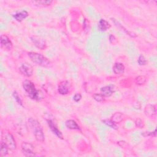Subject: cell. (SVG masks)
<instances>
[{
	"instance_id": "cell-22",
	"label": "cell",
	"mask_w": 157,
	"mask_h": 157,
	"mask_svg": "<svg viewBox=\"0 0 157 157\" xmlns=\"http://www.w3.org/2000/svg\"><path fill=\"white\" fill-rule=\"evenodd\" d=\"M146 78L144 75H139L136 77L135 82L137 85H142L146 82Z\"/></svg>"
},
{
	"instance_id": "cell-6",
	"label": "cell",
	"mask_w": 157,
	"mask_h": 157,
	"mask_svg": "<svg viewBox=\"0 0 157 157\" xmlns=\"http://www.w3.org/2000/svg\"><path fill=\"white\" fill-rule=\"evenodd\" d=\"M21 148L23 155L26 156H36L34 152V146L27 142H22L21 145Z\"/></svg>"
},
{
	"instance_id": "cell-14",
	"label": "cell",
	"mask_w": 157,
	"mask_h": 157,
	"mask_svg": "<svg viewBox=\"0 0 157 157\" xmlns=\"http://www.w3.org/2000/svg\"><path fill=\"white\" fill-rule=\"evenodd\" d=\"M100 92L104 96H110L114 93L113 86L112 85H108L103 86L101 88Z\"/></svg>"
},
{
	"instance_id": "cell-3",
	"label": "cell",
	"mask_w": 157,
	"mask_h": 157,
	"mask_svg": "<svg viewBox=\"0 0 157 157\" xmlns=\"http://www.w3.org/2000/svg\"><path fill=\"white\" fill-rule=\"evenodd\" d=\"M28 55L34 63L43 66V67H48L51 64L50 61L44 56L43 55L36 52H28Z\"/></svg>"
},
{
	"instance_id": "cell-4",
	"label": "cell",
	"mask_w": 157,
	"mask_h": 157,
	"mask_svg": "<svg viewBox=\"0 0 157 157\" xmlns=\"http://www.w3.org/2000/svg\"><path fill=\"white\" fill-rule=\"evenodd\" d=\"M1 141L5 143L10 150H15L17 148V144L13 135L7 131L2 132Z\"/></svg>"
},
{
	"instance_id": "cell-27",
	"label": "cell",
	"mask_w": 157,
	"mask_h": 157,
	"mask_svg": "<svg viewBox=\"0 0 157 157\" xmlns=\"http://www.w3.org/2000/svg\"><path fill=\"white\" fill-rule=\"evenodd\" d=\"M89 29H90V23L86 19H85L83 22V29L85 31L88 32L89 31Z\"/></svg>"
},
{
	"instance_id": "cell-15",
	"label": "cell",
	"mask_w": 157,
	"mask_h": 157,
	"mask_svg": "<svg viewBox=\"0 0 157 157\" xmlns=\"http://www.w3.org/2000/svg\"><path fill=\"white\" fill-rule=\"evenodd\" d=\"M67 129L71 130H77L80 131L81 129L77 123L74 120H67L65 123Z\"/></svg>"
},
{
	"instance_id": "cell-8",
	"label": "cell",
	"mask_w": 157,
	"mask_h": 157,
	"mask_svg": "<svg viewBox=\"0 0 157 157\" xmlns=\"http://www.w3.org/2000/svg\"><path fill=\"white\" fill-rule=\"evenodd\" d=\"M19 71L21 74L28 77H31L33 74V66L27 63H22L19 67Z\"/></svg>"
},
{
	"instance_id": "cell-23",
	"label": "cell",
	"mask_w": 157,
	"mask_h": 157,
	"mask_svg": "<svg viewBox=\"0 0 157 157\" xmlns=\"http://www.w3.org/2000/svg\"><path fill=\"white\" fill-rule=\"evenodd\" d=\"M93 98L97 102H102L105 100V96L101 93H94L93 95Z\"/></svg>"
},
{
	"instance_id": "cell-19",
	"label": "cell",
	"mask_w": 157,
	"mask_h": 157,
	"mask_svg": "<svg viewBox=\"0 0 157 157\" xmlns=\"http://www.w3.org/2000/svg\"><path fill=\"white\" fill-rule=\"evenodd\" d=\"M35 6H39V7H46L50 6L53 2V1L51 0H40V1H36L32 2Z\"/></svg>"
},
{
	"instance_id": "cell-5",
	"label": "cell",
	"mask_w": 157,
	"mask_h": 157,
	"mask_svg": "<svg viewBox=\"0 0 157 157\" xmlns=\"http://www.w3.org/2000/svg\"><path fill=\"white\" fill-rule=\"evenodd\" d=\"M71 91V84L67 80L60 82L58 86V92L61 95H65Z\"/></svg>"
},
{
	"instance_id": "cell-26",
	"label": "cell",
	"mask_w": 157,
	"mask_h": 157,
	"mask_svg": "<svg viewBox=\"0 0 157 157\" xmlns=\"http://www.w3.org/2000/svg\"><path fill=\"white\" fill-rule=\"evenodd\" d=\"M135 124H136V126L139 128H142L144 126V124L143 123V121L142 120H140V118H137V119L136 120Z\"/></svg>"
},
{
	"instance_id": "cell-16",
	"label": "cell",
	"mask_w": 157,
	"mask_h": 157,
	"mask_svg": "<svg viewBox=\"0 0 157 157\" xmlns=\"http://www.w3.org/2000/svg\"><path fill=\"white\" fill-rule=\"evenodd\" d=\"M28 16V12L26 10H22V11L17 12L12 15L13 18H15V20H17V21H19V22L25 20Z\"/></svg>"
},
{
	"instance_id": "cell-11",
	"label": "cell",
	"mask_w": 157,
	"mask_h": 157,
	"mask_svg": "<svg viewBox=\"0 0 157 157\" xmlns=\"http://www.w3.org/2000/svg\"><path fill=\"white\" fill-rule=\"evenodd\" d=\"M112 69H113V72L115 74L121 75L124 72L125 67H124V66L123 65V64H122L121 63L117 62L113 64Z\"/></svg>"
},
{
	"instance_id": "cell-30",
	"label": "cell",
	"mask_w": 157,
	"mask_h": 157,
	"mask_svg": "<svg viewBox=\"0 0 157 157\" xmlns=\"http://www.w3.org/2000/svg\"><path fill=\"white\" fill-rule=\"evenodd\" d=\"M133 107L136 109H140L141 108V104L140 103V102L136 101L133 103Z\"/></svg>"
},
{
	"instance_id": "cell-2",
	"label": "cell",
	"mask_w": 157,
	"mask_h": 157,
	"mask_svg": "<svg viewBox=\"0 0 157 157\" xmlns=\"http://www.w3.org/2000/svg\"><path fill=\"white\" fill-rule=\"evenodd\" d=\"M28 123L33 132L34 136H35L36 139L38 142H44L45 136L40 123L37 120L33 118H29L28 119Z\"/></svg>"
},
{
	"instance_id": "cell-18",
	"label": "cell",
	"mask_w": 157,
	"mask_h": 157,
	"mask_svg": "<svg viewBox=\"0 0 157 157\" xmlns=\"http://www.w3.org/2000/svg\"><path fill=\"white\" fill-rule=\"evenodd\" d=\"M111 120L116 124L120 123L123 120V114L121 112H115L112 116Z\"/></svg>"
},
{
	"instance_id": "cell-7",
	"label": "cell",
	"mask_w": 157,
	"mask_h": 157,
	"mask_svg": "<svg viewBox=\"0 0 157 157\" xmlns=\"http://www.w3.org/2000/svg\"><path fill=\"white\" fill-rule=\"evenodd\" d=\"M1 47L7 51H10L12 50L13 45L10 39L5 34H2L0 37Z\"/></svg>"
},
{
	"instance_id": "cell-25",
	"label": "cell",
	"mask_w": 157,
	"mask_h": 157,
	"mask_svg": "<svg viewBox=\"0 0 157 157\" xmlns=\"http://www.w3.org/2000/svg\"><path fill=\"white\" fill-rule=\"evenodd\" d=\"M137 62H138V64L140 66H144V65H145L147 63V61L146 59V58L144 57V56L143 55H140L138 58V59H137Z\"/></svg>"
},
{
	"instance_id": "cell-13",
	"label": "cell",
	"mask_w": 157,
	"mask_h": 157,
	"mask_svg": "<svg viewBox=\"0 0 157 157\" xmlns=\"http://www.w3.org/2000/svg\"><path fill=\"white\" fill-rule=\"evenodd\" d=\"M112 21L113 22V23L115 24V26H117L118 28H119L120 29H121L122 31H123L125 33H126L128 36H129L130 37H137V35L133 33V32H131V31H128L127 29H126L123 26H122V25H121L117 20H116L114 18H111Z\"/></svg>"
},
{
	"instance_id": "cell-21",
	"label": "cell",
	"mask_w": 157,
	"mask_h": 157,
	"mask_svg": "<svg viewBox=\"0 0 157 157\" xmlns=\"http://www.w3.org/2000/svg\"><path fill=\"white\" fill-rule=\"evenodd\" d=\"M102 122L105 124V125L108 126L109 127L112 128V129H118V127L117 126V124L115 123H114L111 119L109 120V119H105V120H102Z\"/></svg>"
},
{
	"instance_id": "cell-20",
	"label": "cell",
	"mask_w": 157,
	"mask_h": 157,
	"mask_svg": "<svg viewBox=\"0 0 157 157\" xmlns=\"http://www.w3.org/2000/svg\"><path fill=\"white\" fill-rule=\"evenodd\" d=\"M9 150L7 145L4 143L2 141L1 142V148H0V156H5L8 153V150Z\"/></svg>"
},
{
	"instance_id": "cell-31",
	"label": "cell",
	"mask_w": 157,
	"mask_h": 157,
	"mask_svg": "<svg viewBox=\"0 0 157 157\" xmlns=\"http://www.w3.org/2000/svg\"><path fill=\"white\" fill-rule=\"evenodd\" d=\"M109 40L111 44H115L117 42V39H116L115 37L112 34L110 35V36H109Z\"/></svg>"
},
{
	"instance_id": "cell-17",
	"label": "cell",
	"mask_w": 157,
	"mask_h": 157,
	"mask_svg": "<svg viewBox=\"0 0 157 157\" xmlns=\"http://www.w3.org/2000/svg\"><path fill=\"white\" fill-rule=\"evenodd\" d=\"M98 28L101 31H105L110 28V25L105 20L101 19L99 21Z\"/></svg>"
},
{
	"instance_id": "cell-9",
	"label": "cell",
	"mask_w": 157,
	"mask_h": 157,
	"mask_svg": "<svg viewBox=\"0 0 157 157\" xmlns=\"http://www.w3.org/2000/svg\"><path fill=\"white\" fill-rule=\"evenodd\" d=\"M30 39L33 44L40 50H44L46 48V42L45 40L37 36H30Z\"/></svg>"
},
{
	"instance_id": "cell-24",
	"label": "cell",
	"mask_w": 157,
	"mask_h": 157,
	"mask_svg": "<svg viewBox=\"0 0 157 157\" xmlns=\"http://www.w3.org/2000/svg\"><path fill=\"white\" fill-rule=\"evenodd\" d=\"M12 96L14 98L15 100L16 101V102L21 106H23V102H22V99L21 98H20V95L18 94V93L16 91H13L12 93Z\"/></svg>"
},
{
	"instance_id": "cell-29",
	"label": "cell",
	"mask_w": 157,
	"mask_h": 157,
	"mask_svg": "<svg viewBox=\"0 0 157 157\" xmlns=\"http://www.w3.org/2000/svg\"><path fill=\"white\" fill-rule=\"evenodd\" d=\"M82 99V95L80 93H76L73 96V100L75 102H78Z\"/></svg>"
},
{
	"instance_id": "cell-10",
	"label": "cell",
	"mask_w": 157,
	"mask_h": 157,
	"mask_svg": "<svg viewBox=\"0 0 157 157\" xmlns=\"http://www.w3.org/2000/svg\"><path fill=\"white\" fill-rule=\"evenodd\" d=\"M46 120H47L48 126L49 128L50 129V130L52 131V132L55 136H56L58 138H59L61 139H63V134L61 132V131L58 129V128L56 127V124L53 122V120H52L50 118H48V119H46Z\"/></svg>"
},
{
	"instance_id": "cell-28",
	"label": "cell",
	"mask_w": 157,
	"mask_h": 157,
	"mask_svg": "<svg viewBox=\"0 0 157 157\" xmlns=\"http://www.w3.org/2000/svg\"><path fill=\"white\" fill-rule=\"evenodd\" d=\"M144 136H150V137H155L156 136V129L154 130L153 132H144V133L142 134Z\"/></svg>"
},
{
	"instance_id": "cell-12",
	"label": "cell",
	"mask_w": 157,
	"mask_h": 157,
	"mask_svg": "<svg viewBox=\"0 0 157 157\" xmlns=\"http://www.w3.org/2000/svg\"><path fill=\"white\" fill-rule=\"evenodd\" d=\"M156 109L154 105L148 104L147 105L144 109V113L146 116L149 117H152L156 115Z\"/></svg>"
},
{
	"instance_id": "cell-1",
	"label": "cell",
	"mask_w": 157,
	"mask_h": 157,
	"mask_svg": "<svg viewBox=\"0 0 157 157\" xmlns=\"http://www.w3.org/2000/svg\"><path fill=\"white\" fill-rule=\"evenodd\" d=\"M23 88L28 96L33 100L40 101L43 98V93L39 90H36L34 84L29 80L23 82Z\"/></svg>"
}]
</instances>
